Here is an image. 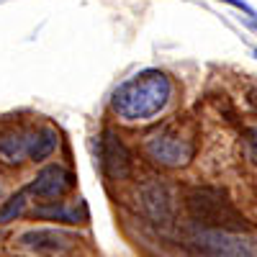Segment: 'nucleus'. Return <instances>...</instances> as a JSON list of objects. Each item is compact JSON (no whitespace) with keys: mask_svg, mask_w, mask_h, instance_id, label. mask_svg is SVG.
Returning <instances> with one entry per match:
<instances>
[{"mask_svg":"<svg viewBox=\"0 0 257 257\" xmlns=\"http://www.w3.org/2000/svg\"><path fill=\"white\" fill-rule=\"evenodd\" d=\"M206 244L216 257H257V247L252 242L229 237V234H221V231L206 234Z\"/></svg>","mask_w":257,"mask_h":257,"instance_id":"obj_8","label":"nucleus"},{"mask_svg":"<svg viewBox=\"0 0 257 257\" xmlns=\"http://www.w3.org/2000/svg\"><path fill=\"white\" fill-rule=\"evenodd\" d=\"M100 165L111 180H126L132 175V155L121 137H116L113 132H105L100 137Z\"/></svg>","mask_w":257,"mask_h":257,"instance_id":"obj_4","label":"nucleus"},{"mask_svg":"<svg viewBox=\"0 0 257 257\" xmlns=\"http://www.w3.org/2000/svg\"><path fill=\"white\" fill-rule=\"evenodd\" d=\"M29 157V134L6 132L0 134V160L8 165H21Z\"/></svg>","mask_w":257,"mask_h":257,"instance_id":"obj_9","label":"nucleus"},{"mask_svg":"<svg viewBox=\"0 0 257 257\" xmlns=\"http://www.w3.org/2000/svg\"><path fill=\"white\" fill-rule=\"evenodd\" d=\"M72 185H75V175L64 165H47L36 173V178L26 185V190L31 198H36L44 206V203H57L59 198H64L72 190Z\"/></svg>","mask_w":257,"mask_h":257,"instance_id":"obj_3","label":"nucleus"},{"mask_svg":"<svg viewBox=\"0 0 257 257\" xmlns=\"http://www.w3.org/2000/svg\"><path fill=\"white\" fill-rule=\"evenodd\" d=\"M252 54H254V59H257V49H254V52H252Z\"/></svg>","mask_w":257,"mask_h":257,"instance_id":"obj_15","label":"nucleus"},{"mask_svg":"<svg viewBox=\"0 0 257 257\" xmlns=\"http://www.w3.org/2000/svg\"><path fill=\"white\" fill-rule=\"evenodd\" d=\"M36 219H49V221H62V224H85L90 219L88 206L82 201H57V203H44L34 211Z\"/></svg>","mask_w":257,"mask_h":257,"instance_id":"obj_7","label":"nucleus"},{"mask_svg":"<svg viewBox=\"0 0 257 257\" xmlns=\"http://www.w3.org/2000/svg\"><path fill=\"white\" fill-rule=\"evenodd\" d=\"M21 247L34 249V252H47V254H62L72 247V237H67L59 229H31L21 234Z\"/></svg>","mask_w":257,"mask_h":257,"instance_id":"obj_6","label":"nucleus"},{"mask_svg":"<svg viewBox=\"0 0 257 257\" xmlns=\"http://www.w3.org/2000/svg\"><path fill=\"white\" fill-rule=\"evenodd\" d=\"M219 3H226V6H231V8H237V11H242L247 18H252V21H257V11L252 8V6H247L244 0H219Z\"/></svg>","mask_w":257,"mask_h":257,"instance_id":"obj_13","label":"nucleus"},{"mask_svg":"<svg viewBox=\"0 0 257 257\" xmlns=\"http://www.w3.org/2000/svg\"><path fill=\"white\" fill-rule=\"evenodd\" d=\"M57 144H59V137L49 126L39 128V132H31L29 134V160L31 162H44L47 157H52Z\"/></svg>","mask_w":257,"mask_h":257,"instance_id":"obj_10","label":"nucleus"},{"mask_svg":"<svg viewBox=\"0 0 257 257\" xmlns=\"http://www.w3.org/2000/svg\"><path fill=\"white\" fill-rule=\"evenodd\" d=\"M139 196H142V208L149 219L162 221V224L173 219V196H170V190L162 183H157V180L144 183Z\"/></svg>","mask_w":257,"mask_h":257,"instance_id":"obj_5","label":"nucleus"},{"mask_svg":"<svg viewBox=\"0 0 257 257\" xmlns=\"http://www.w3.org/2000/svg\"><path fill=\"white\" fill-rule=\"evenodd\" d=\"M147 157L162 167H185L196 157V142L183 137L175 128H160L144 142Z\"/></svg>","mask_w":257,"mask_h":257,"instance_id":"obj_2","label":"nucleus"},{"mask_svg":"<svg viewBox=\"0 0 257 257\" xmlns=\"http://www.w3.org/2000/svg\"><path fill=\"white\" fill-rule=\"evenodd\" d=\"M170 98H173V82L160 70H144L126 82L118 85L113 93L111 108L121 121L128 123H142L152 121L157 113L167 108Z\"/></svg>","mask_w":257,"mask_h":257,"instance_id":"obj_1","label":"nucleus"},{"mask_svg":"<svg viewBox=\"0 0 257 257\" xmlns=\"http://www.w3.org/2000/svg\"><path fill=\"white\" fill-rule=\"evenodd\" d=\"M244 147H247V157L252 160V165H257V123L247 128V134H244Z\"/></svg>","mask_w":257,"mask_h":257,"instance_id":"obj_12","label":"nucleus"},{"mask_svg":"<svg viewBox=\"0 0 257 257\" xmlns=\"http://www.w3.org/2000/svg\"><path fill=\"white\" fill-rule=\"evenodd\" d=\"M0 196H3V185H0Z\"/></svg>","mask_w":257,"mask_h":257,"instance_id":"obj_14","label":"nucleus"},{"mask_svg":"<svg viewBox=\"0 0 257 257\" xmlns=\"http://www.w3.org/2000/svg\"><path fill=\"white\" fill-rule=\"evenodd\" d=\"M26 198H29V190H18L16 196H11L8 201L0 203V224H8V221H16V216H21L26 208Z\"/></svg>","mask_w":257,"mask_h":257,"instance_id":"obj_11","label":"nucleus"}]
</instances>
